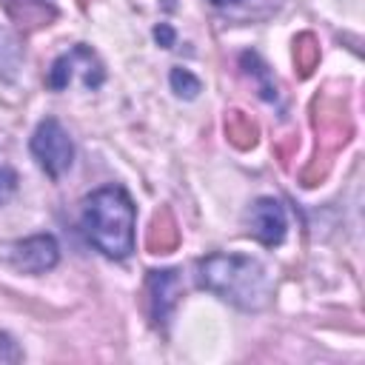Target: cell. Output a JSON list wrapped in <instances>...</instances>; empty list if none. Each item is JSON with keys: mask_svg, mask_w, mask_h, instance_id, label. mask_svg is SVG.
Returning <instances> with one entry per match:
<instances>
[{"mask_svg": "<svg viewBox=\"0 0 365 365\" xmlns=\"http://www.w3.org/2000/svg\"><path fill=\"white\" fill-rule=\"evenodd\" d=\"M74 74H83V86L86 88H97L103 83V66H100L97 54L83 43H77L71 51H66V54H60L54 60V66L48 68V80L46 83H48V88L63 91V88H68Z\"/></svg>", "mask_w": 365, "mask_h": 365, "instance_id": "cell-5", "label": "cell"}, {"mask_svg": "<svg viewBox=\"0 0 365 365\" xmlns=\"http://www.w3.org/2000/svg\"><path fill=\"white\" fill-rule=\"evenodd\" d=\"M31 154L37 157L40 168L57 180L63 177L71 163H74V143L68 137V131L54 120V117H46L37 128H34V137H31Z\"/></svg>", "mask_w": 365, "mask_h": 365, "instance_id": "cell-4", "label": "cell"}, {"mask_svg": "<svg viewBox=\"0 0 365 365\" xmlns=\"http://www.w3.org/2000/svg\"><path fill=\"white\" fill-rule=\"evenodd\" d=\"M137 211L123 185H103L83 202V231L88 242L111 259H125L134 251Z\"/></svg>", "mask_w": 365, "mask_h": 365, "instance_id": "cell-2", "label": "cell"}, {"mask_svg": "<svg viewBox=\"0 0 365 365\" xmlns=\"http://www.w3.org/2000/svg\"><path fill=\"white\" fill-rule=\"evenodd\" d=\"M180 291H182L180 271L165 268V271H151L148 274V308H151L154 325H165Z\"/></svg>", "mask_w": 365, "mask_h": 365, "instance_id": "cell-8", "label": "cell"}, {"mask_svg": "<svg viewBox=\"0 0 365 365\" xmlns=\"http://www.w3.org/2000/svg\"><path fill=\"white\" fill-rule=\"evenodd\" d=\"M23 354L17 348V342L9 334H0V362H20Z\"/></svg>", "mask_w": 365, "mask_h": 365, "instance_id": "cell-15", "label": "cell"}, {"mask_svg": "<svg viewBox=\"0 0 365 365\" xmlns=\"http://www.w3.org/2000/svg\"><path fill=\"white\" fill-rule=\"evenodd\" d=\"M211 3H217V6H228V3H234V0H211Z\"/></svg>", "mask_w": 365, "mask_h": 365, "instance_id": "cell-18", "label": "cell"}, {"mask_svg": "<svg viewBox=\"0 0 365 365\" xmlns=\"http://www.w3.org/2000/svg\"><path fill=\"white\" fill-rule=\"evenodd\" d=\"M9 14L23 31H34L48 26L57 17V9L51 0H9Z\"/></svg>", "mask_w": 365, "mask_h": 365, "instance_id": "cell-10", "label": "cell"}, {"mask_svg": "<svg viewBox=\"0 0 365 365\" xmlns=\"http://www.w3.org/2000/svg\"><path fill=\"white\" fill-rule=\"evenodd\" d=\"M3 262H9L14 271H23V274H43V271H51L60 259V248H57V240L51 234H37V237H29V240H20V242H11L0 251Z\"/></svg>", "mask_w": 365, "mask_h": 365, "instance_id": "cell-6", "label": "cell"}, {"mask_svg": "<svg viewBox=\"0 0 365 365\" xmlns=\"http://www.w3.org/2000/svg\"><path fill=\"white\" fill-rule=\"evenodd\" d=\"M314 128H317V160H322V168H331V157L351 140V114L345 108L342 97L322 94L314 100Z\"/></svg>", "mask_w": 365, "mask_h": 365, "instance_id": "cell-3", "label": "cell"}, {"mask_svg": "<svg viewBox=\"0 0 365 365\" xmlns=\"http://www.w3.org/2000/svg\"><path fill=\"white\" fill-rule=\"evenodd\" d=\"M240 63H242V71H245V74H251V77L259 80V86H262V97H265V100H274V97H277V86H274L268 68L259 63V57H257L254 51H245V54L240 57Z\"/></svg>", "mask_w": 365, "mask_h": 365, "instance_id": "cell-13", "label": "cell"}, {"mask_svg": "<svg viewBox=\"0 0 365 365\" xmlns=\"http://www.w3.org/2000/svg\"><path fill=\"white\" fill-rule=\"evenodd\" d=\"M171 88L180 94V97H185V100H194L197 94H200V88H202V83L188 71V68H171Z\"/></svg>", "mask_w": 365, "mask_h": 365, "instance_id": "cell-14", "label": "cell"}, {"mask_svg": "<svg viewBox=\"0 0 365 365\" xmlns=\"http://www.w3.org/2000/svg\"><path fill=\"white\" fill-rule=\"evenodd\" d=\"M294 63H297L299 77H311L314 68L319 66V40L311 31L297 34V40H294Z\"/></svg>", "mask_w": 365, "mask_h": 365, "instance_id": "cell-12", "label": "cell"}, {"mask_svg": "<svg viewBox=\"0 0 365 365\" xmlns=\"http://www.w3.org/2000/svg\"><path fill=\"white\" fill-rule=\"evenodd\" d=\"M165 3V9H174V0H163Z\"/></svg>", "mask_w": 365, "mask_h": 365, "instance_id": "cell-19", "label": "cell"}, {"mask_svg": "<svg viewBox=\"0 0 365 365\" xmlns=\"http://www.w3.org/2000/svg\"><path fill=\"white\" fill-rule=\"evenodd\" d=\"M225 137H228V143H231L234 148L245 151V148L257 145L259 125L254 123L251 114H245V111H240V108H231V111L225 114Z\"/></svg>", "mask_w": 365, "mask_h": 365, "instance_id": "cell-11", "label": "cell"}, {"mask_svg": "<svg viewBox=\"0 0 365 365\" xmlns=\"http://www.w3.org/2000/svg\"><path fill=\"white\" fill-rule=\"evenodd\" d=\"M154 40H157L163 48H171V46H174V29H171L168 23H160V26L154 29Z\"/></svg>", "mask_w": 365, "mask_h": 365, "instance_id": "cell-17", "label": "cell"}, {"mask_svg": "<svg viewBox=\"0 0 365 365\" xmlns=\"http://www.w3.org/2000/svg\"><path fill=\"white\" fill-rule=\"evenodd\" d=\"M197 279L205 291L222 297L242 311H259L271 299V277L265 265L242 254H208L197 262Z\"/></svg>", "mask_w": 365, "mask_h": 365, "instance_id": "cell-1", "label": "cell"}, {"mask_svg": "<svg viewBox=\"0 0 365 365\" xmlns=\"http://www.w3.org/2000/svg\"><path fill=\"white\" fill-rule=\"evenodd\" d=\"M14 182H17L14 171H11V168H6V165H0V202H6V200H9V194L14 191Z\"/></svg>", "mask_w": 365, "mask_h": 365, "instance_id": "cell-16", "label": "cell"}, {"mask_svg": "<svg viewBox=\"0 0 365 365\" xmlns=\"http://www.w3.org/2000/svg\"><path fill=\"white\" fill-rule=\"evenodd\" d=\"M180 245V228H177V220L168 208H160L154 211L151 217V225L145 231V248L151 254H168Z\"/></svg>", "mask_w": 365, "mask_h": 365, "instance_id": "cell-9", "label": "cell"}, {"mask_svg": "<svg viewBox=\"0 0 365 365\" xmlns=\"http://www.w3.org/2000/svg\"><path fill=\"white\" fill-rule=\"evenodd\" d=\"M248 225H251V234L262 245H279L285 240V228H288L282 202L274 197H259L248 211Z\"/></svg>", "mask_w": 365, "mask_h": 365, "instance_id": "cell-7", "label": "cell"}]
</instances>
